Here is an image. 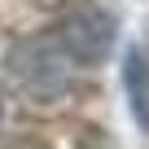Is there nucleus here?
<instances>
[{
    "label": "nucleus",
    "mask_w": 149,
    "mask_h": 149,
    "mask_svg": "<svg viewBox=\"0 0 149 149\" xmlns=\"http://www.w3.org/2000/svg\"><path fill=\"white\" fill-rule=\"evenodd\" d=\"M123 92H127V101H132L136 123L149 132V53H145L140 44L127 48V57H123Z\"/></svg>",
    "instance_id": "7ed1b4c3"
},
{
    "label": "nucleus",
    "mask_w": 149,
    "mask_h": 149,
    "mask_svg": "<svg viewBox=\"0 0 149 149\" xmlns=\"http://www.w3.org/2000/svg\"><path fill=\"white\" fill-rule=\"evenodd\" d=\"M48 31L57 35V44L70 53L74 66H97L114 48V18L101 13V9H74Z\"/></svg>",
    "instance_id": "f03ea898"
},
{
    "label": "nucleus",
    "mask_w": 149,
    "mask_h": 149,
    "mask_svg": "<svg viewBox=\"0 0 149 149\" xmlns=\"http://www.w3.org/2000/svg\"><path fill=\"white\" fill-rule=\"evenodd\" d=\"M5 74H9V84L22 97L48 105V101H61L70 92V84H74V61L57 44L53 31H40V35L18 40L5 53Z\"/></svg>",
    "instance_id": "f257e3e1"
}]
</instances>
